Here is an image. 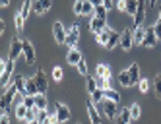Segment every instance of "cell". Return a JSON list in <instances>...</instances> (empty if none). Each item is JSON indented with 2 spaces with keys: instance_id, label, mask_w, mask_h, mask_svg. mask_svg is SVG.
<instances>
[{
  "instance_id": "6da1fadb",
  "label": "cell",
  "mask_w": 161,
  "mask_h": 124,
  "mask_svg": "<svg viewBox=\"0 0 161 124\" xmlns=\"http://www.w3.org/2000/svg\"><path fill=\"white\" fill-rule=\"evenodd\" d=\"M16 93H19L16 85H12V87H8L6 91H4L2 99H0V109H2V112H8V111H10V105H12V101H14Z\"/></svg>"
},
{
  "instance_id": "7a4b0ae2",
  "label": "cell",
  "mask_w": 161,
  "mask_h": 124,
  "mask_svg": "<svg viewBox=\"0 0 161 124\" xmlns=\"http://www.w3.org/2000/svg\"><path fill=\"white\" fill-rule=\"evenodd\" d=\"M24 52V41L21 39H18V37H14L12 39V43H10V52H8V60H16L18 56Z\"/></svg>"
},
{
  "instance_id": "3957f363",
  "label": "cell",
  "mask_w": 161,
  "mask_h": 124,
  "mask_svg": "<svg viewBox=\"0 0 161 124\" xmlns=\"http://www.w3.org/2000/svg\"><path fill=\"white\" fill-rule=\"evenodd\" d=\"M132 45H134V31L126 27V29L120 33V49L130 51V49H132Z\"/></svg>"
},
{
  "instance_id": "277c9868",
  "label": "cell",
  "mask_w": 161,
  "mask_h": 124,
  "mask_svg": "<svg viewBox=\"0 0 161 124\" xmlns=\"http://www.w3.org/2000/svg\"><path fill=\"white\" fill-rule=\"evenodd\" d=\"M78 39H80V25L74 24L70 29H68V33H66V45L70 49H74L76 45H78Z\"/></svg>"
},
{
  "instance_id": "5b68a950",
  "label": "cell",
  "mask_w": 161,
  "mask_h": 124,
  "mask_svg": "<svg viewBox=\"0 0 161 124\" xmlns=\"http://www.w3.org/2000/svg\"><path fill=\"white\" fill-rule=\"evenodd\" d=\"M53 33H54V41L58 43V45H66V29L64 25L60 24V21H54V25H53Z\"/></svg>"
},
{
  "instance_id": "8992f818",
  "label": "cell",
  "mask_w": 161,
  "mask_h": 124,
  "mask_svg": "<svg viewBox=\"0 0 161 124\" xmlns=\"http://www.w3.org/2000/svg\"><path fill=\"white\" fill-rule=\"evenodd\" d=\"M35 82H37V87H39V93H47V89H49V80H47V74H45V70H37L35 74Z\"/></svg>"
},
{
  "instance_id": "52a82bcc",
  "label": "cell",
  "mask_w": 161,
  "mask_h": 124,
  "mask_svg": "<svg viewBox=\"0 0 161 124\" xmlns=\"http://www.w3.org/2000/svg\"><path fill=\"white\" fill-rule=\"evenodd\" d=\"M12 74H14V62L6 60V68L2 72V89L4 91L8 89V84H10V80H12Z\"/></svg>"
},
{
  "instance_id": "ba28073f",
  "label": "cell",
  "mask_w": 161,
  "mask_h": 124,
  "mask_svg": "<svg viewBox=\"0 0 161 124\" xmlns=\"http://www.w3.org/2000/svg\"><path fill=\"white\" fill-rule=\"evenodd\" d=\"M109 25H107V19H99V18H91V21H89V29H91V33H101L103 29H107Z\"/></svg>"
},
{
  "instance_id": "9c48e42d",
  "label": "cell",
  "mask_w": 161,
  "mask_h": 124,
  "mask_svg": "<svg viewBox=\"0 0 161 124\" xmlns=\"http://www.w3.org/2000/svg\"><path fill=\"white\" fill-rule=\"evenodd\" d=\"M103 112H105L107 118L114 120V118H117V103H113V101L105 99V101H103Z\"/></svg>"
},
{
  "instance_id": "30bf717a",
  "label": "cell",
  "mask_w": 161,
  "mask_h": 124,
  "mask_svg": "<svg viewBox=\"0 0 161 124\" xmlns=\"http://www.w3.org/2000/svg\"><path fill=\"white\" fill-rule=\"evenodd\" d=\"M144 19H146V4L140 0V2H138V12L134 16V27H142Z\"/></svg>"
},
{
  "instance_id": "8fae6325",
  "label": "cell",
  "mask_w": 161,
  "mask_h": 124,
  "mask_svg": "<svg viewBox=\"0 0 161 124\" xmlns=\"http://www.w3.org/2000/svg\"><path fill=\"white\" fill-rule=\"evenodd\" d=\"M24 56L27 64H35V49L29 41H24Z\"/></svg>"
},
{
  "instance_id": "7c38bea8",
  "label": "cell",
  "mask_w": 161,
  "mask_h": 124,
  "mask_svg": "<svg viewBox=\"0 0 161 124\" xmlns=\"http://www.w3.org/2000/svg\"><path fill=\"white\" fill-rule=\"evenodd\" d=\"M157 37H155V31H153V25L152 27H147L146 29V37H144V47H155V45H157Z\"/></svg>"
},
{
  "instance_id": "4fadbf2b",
  "label": "cell",
  "mask_w": 161,
  "mask_h": 124,
  "mask_svg": "<svg viewBox=\"0 0 161 124\" xmlns=\"http://www.w3.org/2000/svg\"><path fill=\"white\" fill-rule=\"evenodd\" d=\"M54 109H56V116H58V120H60V122H66L68 118H70V109H68L66 105H62L60 101L54 105Z\"/></svg>"
},
{
  "instance_id": "5bb4252c",
  "label": "cell",
  "mask_w": 161,
  "mask_h": 124,
  "mask_svg": "<svg viewBox=\"0 0 161 124\" xmlns=\"http://www.w3.org/2000/svg\"><path fill=\"white\" fill-rule=\"evenodd\" d=\"M86 107H87V115H89V120H91V124H101V116H99V112L95 111V107H93V101H87L86 103Z\"/></svg>"
},
{
  "instance_id": "9a60e30c",
  "label": "cell",
  "mask_w": 161,
  "mask_h": 124,
  "mask_svg": "<svg viewBox=\"0 0 161 124\" xmlns=\"http://www.w3.org/2000/svg\"><path fill=\"white\" fill-rule=\"evenodd\" d=\"M82 58H84L82 52H80V49H76V47H74V49H70V51H68V54H66L68 64H74V66H78Z\"/></svg>"
},
{
  "instance_id": "2e32d148",
  "label": "cell",
  "mask_w": 161,
  "mask_h": 124,
  "mask_svg": "<svg viewBox=\"0 0 161 124\" xmlns=\"http://www.w3.org/2000/svg\"><path fill=\"white\" fill-rule=\"evenodd\" d=\"M53 2L51 0H37V2H33V12L35 14H45L47 10H51Z\"/></svg>"
},
{
  "instance_id": "e0dca14e",
  "label": "cell",
  "mask_w": 161,
  "mask_h": 124,
  "mask_svg": "<svg viewBox=\"0 0 161 124\" xmlns=\"http://www.w3.org/2000/svg\"><path fill=\"white\" fill-rule=\"evenodd\" d=\"M12 80H14V85L18 87L19 95H21V97H24V95H27V91H25V82H27V78H24L21 74H16V76L12 78Z\"/></svg>"
},
{
  "instance_id": "ac0fdd59",
  "label": "cell",
  "mask_w": 161,
  "mask_h": 124,
  "mask_svg": "<svg viewBox=\"0 0 161 124\" xmlns=\"http://www.w3.org/2000/svg\"><path fill=\"white\" fill-rule=\"evenodd\" d=\"M113 31H114V29H111V27L103 29L101 33H97V35H95V41H97L99 45H103V47H107V43H109V39H111V35H113Z\"/></svg>"
},
{
  "instance_id": "d6986e66",
  "label": "cell",
  "mask_w": 161,
  "mask_h": 124,
  "mask_svg": "<svg viewBox=\"0 0 161 124\" xmlns=\"http://www.w3.org/2000/svg\"><path fill=\"white\" fill-rule=\"evenodd\" d=\"M95 76L97 78H103V80H111V68H109L107 64H97Z\"/></svg>"
},
{
  "instance_id": "ffe728a7",
  "label": "cell",
  "mask_w": 161,
  "mask_h": 124,
  "mask_svg": "<svg viewBox=\"0 0 161 124\" xmlns=\"http://www.w3.org/2000/svg\"><path fill=\"white\" fill-rule=\"evenodd\" d=\"M130 120H132L130 109H122L119 115H117V118H114V122H117V124H130Z\"/></svg>"
},
{
  "instance_id": "44dd1931",
  "label": "cell",
  "mask_w": 161,
  "mask_h": 124,
  "mask_svg": "<svg viewBox=\"0 0 161 124\" xmlns=\"http://www.w3.org/2000/svg\"><path fill=\"white\" fill-rule=\"evenodd\" d=\"M25 91L27 95H39V87H37V82H35V78H27V82H25Z\"/></svg>"
},
{
  "instance_id": "7402d4cb",
  "label": "cell",
  "mask_w": 161,
  "mask_h": 124,
  "mask_svg": "<svg viewBox=\"0 0 161 124\" xmlns=\"http://www.w3.org/2000/svg\"><path fill=\"white\" fill-rule=\"evenodd\" d=\"M128 74H130V80H132L134 85L140 84L142 78H140V66H138V64H132V66H130V68H128Z\"/></svg>"
},
{
  "instance_id": "603a6c76",
  "label": "cell",
  "mask_w": 161,
  "mask_h": 124,
  "mask_svg": "<svg viewBox=\"0 0 161 124\" xmlns=\"http://www.w3.org/2000/svg\"><path fill=\"white\" fill-rule=\"evenodd\" d=\"M119 84H120L122 87H132V85H134V84H132V80H130L128 70H122V72L119 74Z\"/></svg>"
},
{
  "instance_id": "cb8c5ba5",
  "label": "cell",
  "mask_w": 161,
  "mask_h": 124,
  "mask_svg": "<svg viewBox=\"0 0 161 124\" xmlns=\"http://www.w3.org/2000/svg\"><path fill=\"white\" fill-rule=\"evenodd\" d=\"M146 37V27H134V45H142Z\"/></svg>"
},
{
  "instance_id": "d4e9b609",
  "label": "cell",
  "mask_w": 161,
  "mask_h": 124,
  "mask_svg": "<svg viewBox=\"0 0 161 124\" xmlns=\"http://www.w3.org/2000/svg\"><path fill=\"white\" fill-rule=\"evenodd\" d=\"M93 4H95V18H99V19H105L109 10H107L105 6H103V0H101V2H93Z\"/></svg>"
},
{
  "instance_id": "484cf974",
  "label": "cell",
  "mask_w": 161,
  "mask_h": 124,
  "mask_svg": "<svg viewBox=\"0 0 161 124\" xmlns=\"http://www.w3.org/2000/svg\"><path fill=\"white\" fill-rule=\"evenodd\" d=\"M27 111H29V109H27L24 103H18V105H16V118H18V120H25Z\"/></svg>"
},
{
  "instance_id": "4316f807",
  "label": "cell",
  "mask_w": 161,
  "mask_h": 124,
  "mask_svg": "<svg viewBox=\"0 0 161 124\" xmlns=\"http://www.w3.org/2000/svg\"><path fill=\"white\" fill-rule=\"evenodd\" d=\"M35 107H37L39 111H47V97H45L43 93L35 95Z\"/></svg>"
},
{
  "instance_id": "83f0119b",
  "label": "cell",
  "mask_w": 161,
  "mask_h": 124,
  "mask_svg": "<svg viewBox=\"0 0 161 124\" xmlns=\"http://www.w3.org/2000/svg\"><path fill=\"white\" fill-rule=\"evenodd\" d=\"M117 45H120V33L113 31V35H111V39H109V43H107V47H105V49H114Z\"/></svg>"
},
{
  "instance_id": "f1b7e54d",
  "label": "cell",
  "mask_w": 161,
  "mask_h": 124,
  "mask_svg": "<svg viewBox=\"0 0 161 124\" xmlns=\"http://www.w3.org/2000/svg\"><path fill=\"white\" fill-rule=\"evenodd\" d=\"M105 99L113 101V103H119V101H120V95H119V91H114V89L111 87V89H107V91H105Z\"/></svg>"
},
{
  "instance_id": "f546056e",
  "label": "cell",
  "mask_w": 161,
  "mask_h": 124,
  "mask_svg": "<svg viewBox=\"0 0 161 124\" xmlns=\"http://www.w3.org/2000/svg\"><path fill=\"white\" fill-rule=\"evenodd\" d=\"M153 91H155V97L161 99V74H157L153 78Z\"/></svg>"
},
{
  "instance_id": "4dcf8cb0",
  "label": "cell",
  "mask_w": 161,
  "mask_h": 124,
  "mask_svg": "<svg viewBox=\"0 0 161 124\" xmlns=\"http://www.w3.org/2000/svg\"><path fill=\"white\" fill-rule=\"evenodd\" d=\"M138 2H140V0H128V2H126V12L132 14V16H136V12H138Z\"/></svg>"
},
{
  "instance_id": "1f68e13d",
  "label": "cell",
  "mask_w": 161,
  "mask_h": 124,
  "mask_svg": "<svg viewBox=\"0 0 161 124\" xmlns=\"http://www.w3.org/2000/svg\"><path fill=\"white\" fill-rule=\"evenodd\" d=\"M91 101H93V103H103V101H105V91H103V89L93 91L91 93Z\"/></svg>"
},
{
  "instance_id": "d6a6232c",
  "label": "cell",
  "mask_w": 161,
  "mask_h": 124,
  "mask_svg": "<svg viewBox=\"0 0 161 124\" xmlns=\"http://www.w3.org/2000/svg\"><path fill=\"white\" fill-rule=\"evenodd\" d=\"M140 115H142V109H140V105H138V103H132V105H130V116H132V120L140 118Z\"/></svg>"
},
{
  "instance_id": "836d02e7",
  "label": "cell",
  "mask_w": 161,
  "mask_h": 124,
  "mask_svg": "<svg viewBox=\"0 0 161 124\" xmlns=\"http://www.w3.org/2000/svg\"><path fill=\"white\" fill-rule=\"evenodd\" d=\"M14 21H16V29L21 33V31H24V21H25V18L21 16L19 12H16V16H14Z\"/></svg>"
},
{
  "instance_id": "e575fe53",
  "label": "cell",
  "mask_w": 161,
  "mask_h": 124,
  "mask_svg": "<svg viewBox=\"0 0 161 124\" xmlns=\"http://www.w3.org/2000/svg\"><path fill=\"white\" fill-rule=\"evenodd\" d=\"M97 89H103V91H107V89H111V80H103V78H97Z\"/></svg>"
},
{
  "instance_id": "d590c367",
  "label": "cell",
  "mask_w": 161,
  "mask_h": 124,
  "mask_svg": "<svg viewBox=\"0 0 161 124\" xmlns=\"http://www.w3.org/2000/svg\"><path fill=\"white\" fill-rule=\"evenodd\" d=\"M37 116H39V109H37V107L29 109V111H27V116H25L27 124H29V122H33V120H37Z\"/></svg>"
},
{
  "instance_id": "8d00e7d4",
  "label": "cell",
  "mask_w": 161,
  "mask_h": 124,
  "mask_svg": "<svg viewBox=\"0 0 161 124\" xmlns=\"http://www.w3.org/2000/svg\"><path fill=\"white\" fill-rule=\"evenodd\" d=\"M21 103H24L27 109H33V107H35V97H33V95H24V97H21Z\"/></svg>"
},
{
  "instance_id": "74e56055",
  "label": "cell",
  "mask_w": 161,
  "mask_h": 124,
  "mask_svg": "<svg viewBox=\"0 0 161 124\" xmlns=\"http://www.w3.org/2000/svg\"><path fill=\"white\" fill-rule=\"evenodd\" d=\"M95 12V4L89 2V0H84V16H89Z\"/></svg>"
},
{
  "instance_id": "f35d334b",
  "label": "cell",
  "mask_w": 161,
  "mask_h": 124,
  "mask_svg": "<svg viewBox=\"0 0 161 124\" xmlns=\"http://www.w3.org/2000/svg\"><path fill=\"white\" fill-rule=\"evenodd\" d=\"M62 78H64V72H62V68H60V66H54V68H53V80H56V82H62Z\"/></svg>"
},
{
  "instance_id": "ab89813d",
  "label": "cell",
  "mask_w": 161,
  "mask_h": 124,
  "mask_svg": "<svg viewBox=\"0 0 161 124\" xmlns=\"http://www.w3.org/2000/svg\"><path fill=\"white\" fill-rule=\"evenodd\" d=\"M87 91H89V93L97 91V80H95L93 76H89V78H87Z\"/></svg>"
},
{
  "instance_id": "60d3db41",
  "label": "cell",
  "mask_w": 161,
  "mask_h": 124,
  "mask_svg": "<svg viewBox=\"0 0 161 124\" xmlns=\"http://www.w3.org/2000/svg\"><path fill=\"white\" fill-rule=\"evenodd\" d=\"M29 10H33V2H29V0H27V2H24V6H21L19 14L24 16V18H27L29 16Z\"/></svg>"
},
{
  "instance_id": "b9f144b4",
  "label": "cell",
  "mask_w": 161,
  "mask_h": 124,
  "mask_svg": "<svg viewBox=\"0 0 161 124\" xmlns=\"http://www.w3.org/2000/svg\"><path fill=\"white\" fill-rule=\"evenodd\" d=\"M74 14L76 16H84V0H80V2L74 4Z\"/></svg>"
},
{
  "instance_id": "7bdbcfd3",
  "label": "cell",
  "mask_w": 161,
  "mask_h": 124,
  "mask_svg": "<svg viewBox=\"0 0 161 124\" xmlns=\"http://www.w3.org/2000/svg\"><path fill=\"white\" fill-rule=\"evenodd\" d=\"M76 68H78V72L82 74V76H87V64H86V60H84V58L80 60V64L76 66Z\"/></svg>"
},
{
  "instance_id": "ee69618b",
  "label": "cell",
  "mask_w": 161,
  "mask_h": 124,
  "mask_svg": "<svg viewBox=\"0 0 161 124\" xmlns=\"http://www.w3.org/2000/svg\"><path fill=\"white\" fill-rule=\"evenodd\" d=\"M138 87H140V91H142V93H146L147 89H149V82H147V80H140V84H138Z\"/></svg>"
},
{
  "instance_id": "f6af8a7d",
  "label": "cell",
  "mask_w": 161,
  "mask_h": 124,
  "mask_svg": "<svg viewBox=\"0 0 161 124\" xmlns=\"http://www.w3.org/2000/svg\"><path fill=\"white\" fill-rule=\"evenodd\" d=\"M153 31H155V37H157V39H161V21H159V19L153 24Z\"/></svg>"
},
{
  "instance_id": "bcb514c9",
  "label": "cell",
  "mask_w": 161,
  "mask_h": 124,
  "mask_svg": "<svg viewBox=\"0 0 161 124\" xmlns=\"http://www.w3.org/2000/svg\"><path fill=\"white\" fill-rule=\"evenodd\" d=\"M117 8L120 10V12H126V0H119V2H117Z\"/></svg>"
},
{
  "instance_id": "7dc6e473",
  "label": "cell",
  "mask_w": 161,
  "mask_h": 124,
  "mask_svg": "<svg viewBox=\"0 0 161 124\" xmlns=\"http://www.w3.org/2000/svg\"><path fill=\"white\" fill-rule=\"evenodd\" d=\"M0 124H10V116H8V112H2V116H0Z\"/></svg>"
},
{
  "instance_id": "c3c4849f",
  "label": "cell",
  "mask_w": 161,
  "mask_h": 124,
  "mask_svg": "<svg viewBox=\"0 0 161 124\" xmlns=\"http://www.w3.org/2000/svg\"><path fill=\"white\" fill-rule=\"evenodd\" d=\"M103 6H105V8H107V10H111V8H113V6H114V4H113V2H111V0H103Z\"/></svg>"
},
{
  "instance_id": "681fc988",
  "label": "cell",
  "mask_w": 161,
  "mask_h": 124,
  "mask_svg": "<svg viewBox=\"0 0 161 124\" xmlns=\"http://www.w3.org/2000/svg\"><path fill=\"white\" fill-rule=\"evenodd\" d=\"M4 29H6V24H4V21H2V19H0V33H2Z\"/></svg>"
},
{
  "instance_id": "f907efd6",
  "label": "cell",
  "mask_w": 161,
  "mask_h": 124,
  "mask_svg": "<svg viewBox=\"0 0 161 124\" xmlns=\"http://www.w3.org/2000/svg\"><path fill=\"white\" fill-rule=\"evenodd\" d=\"M41 124H53V122H51V116H47V118H45V120H43Z\"/></svg>"
},
{
  "instance_id": "816d5d0a",
  "label": "cell",
  "mask_w": 161,
  "mask_h": 124,
  "mask_svg": "<svg viewBox=\"0 0 161 124\" xmlns=\"http://www.w3.org/2000/svg\"><path fill=\"white\" fill-rule=\"evenodd\" d=\"M29 124H41V122H39V120H33V122H29Z\"/></svg>"
},
{
  "instance_id": "f5cc1de1",
  "label": "cell",
  "mask_w": 161,
  "mask_h": 124,
  "mask_svg": "<svg viewBox=\"0 0 161 124\" xmlns=\"http://www.w3.org/2000/svg\"><path fill=\"white\" fill-rule=\"evenodd\" d=\"M159 21H161V8H159Z\"/></svg>"
},
{
  "instance_id": "db71d44e",
  "label": "cell",
  "mask_w": 161,
  "mask_h": 124,
  "mask_svg": "<svg viewBox=\"0 0 161 124\" xmlns=\"http://www.w3.org/2000/svg\"><path fill=\"white\" fill-rule=\"evenodd\" d=\"M78 124H80V122H78Z\"/></svg>"
}]
</instances>
